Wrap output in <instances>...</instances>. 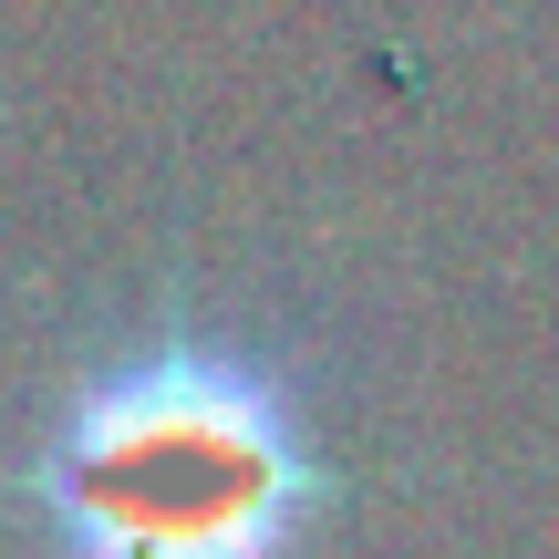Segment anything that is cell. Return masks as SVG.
Returning <instances> with one entry per match:
<instances>
[{
  "mask_svg": "<svg viewBox=\"0 0 559 559\" xmlns=\"http://www.w3.org/2000/svg\"><path fill=\"white\" fill-rule=\"evenodd\" d=\"M11 498L52 559H300L332 456L270 353L166 321L52 394Z\"/></svg>",
  "mask_w": 559,
  "mask_h": 559,
  "instance_id": "cell-1",
  "label": "cell"
}]
</instances>
